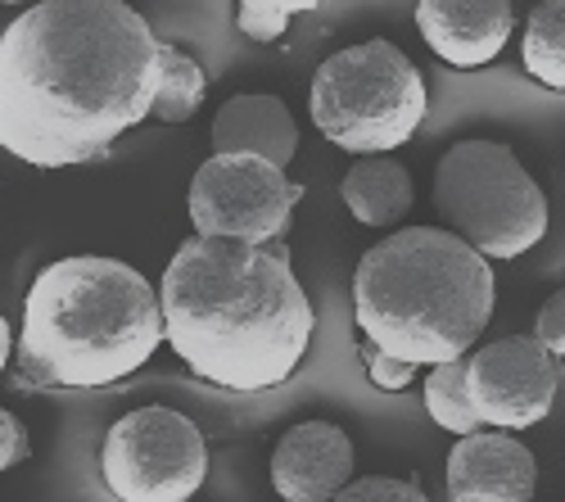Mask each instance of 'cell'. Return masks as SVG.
I'll return each mask as SVG.
<instances>
[{"label": "cell", "mask_w": 565, "mask_h": 502, "mask_svg": "<svg viewBox=\"0 0 565 502\" xmlns=\"http://www.w3.org/2000/svg\"><path fill=\"white\" fill-rule=\"evenodd\" d=\"M534 340H539L552 357H565V286L539 308V317H534Z\"/></svg>", "instance_id": "cell-21"}, {"label": "cell", "mask_w": 565, "mask_h": 502, "mask_svg": "<svg viewBox=\"0 0 565 502\" xmlns=\"http://www.w3.org/2000/svg\"><path fill=\"white\" fill-rule=\"evenodd\" d=\"M209 96V77L204 68L181 51V45L163 41V82H159V100H154V118L159 122H191L200 114Z\"/></svg>", "instance_id": "cell-16"}, {"label": "cell", "mask_w": 565, "mask_h": 502, "mask_svg": "<svg viewBox=\"0 0 565 502\" xmlns=\"http://www.w3.org/2000/svg\"><path fill=\"white\" fill-rule=\"evenodd\" d=\"M466 385L484 426L530 430L552 413L561 376L556 357L534 335H511L466 353Z\"/></svg>", "instance_id": "cell-9"}, {"label": "cell", "mask_w": 565, "mask_h": 502, "mask_svg": "<svg viewBox=\"0 0 565 502\" xmlns=\"http://www.w3.org/2000/svg\"><path fill=\"white\" fill-rule=\"evenodd\" d=\"M213 154H263L290 168L299 154V122L280 96H231L213 114Z\"/></svg>", "instance_id": "cell-13"}, {"label": "cell", "mask_w": 565, "mask_h": 502, "mask_svg": "<svg viewBox=\"0 0 565 502\" xmlns=\"http://www.w3.org/2000/svg\"><path fill=\"white\" fill-rule=\"evenodd\" d=\"M6 6H14V0H6Z\"/></svg>", "instance_id": "cell-23"}, {"label": "cell", "mask_w": 565, "mask_h": 502, "mask_svg": "<svg viewBox=\"0 0 565 502\" xmlns=\"http://www.w3.org/2000/svg\"><path fill=\"white\" fill-rule=\"evenodd\" d=\"M525 73L539 86L565 90V0H539L521 36Z\"/></svg>", "instance_id": "cell-15"}, {"label": "cell", "mask_w": 565, "mask_h": 502, "mask_svg": "<svg viewBox=\"0 0 565 502\" xmlns=\"http://www.w3.org/2000/svg\"><path fill=\"white\" fill-rule=\"evenodd\" d=\"M416 28L452 68H480L502 55L515 28L511 0H416Z\"/></svg>", "instance_id": "cell-12"}, {"label": "cell", "mask_w": 565, "mask_h": 502, "mask_svg": "<svg viewBox=\"0 0 565 502\" xmlns=\"http://www.w3.org/2000/svg\"><path fill=\"white\" fill-rule=\"evenodd\" d=\"M335 502H430L416 480H394V476H366L353 480Z\"/></svg>", "instance_id": "cell-19"}, {"label": "cell", "mask_w": 565, "mask_h": 502, "mask_svg": "<svg viewBox=\"0 0 565 502\" xmlns=\"http://www.w3.org/2000/svg\"><path fill=\"white\" fill-rule=\"evenodd\" d=\"M426 413L448 435H480L484 421L476 413V403H470L466 357L444 362V367H430V376H426Z\"/></svg>", "instance_id": "cell-17"}, {"label": "cell", "mask_w": 565, "mask_h": 502, "mask_svg": "<svg viewBox=\"0 0 565 502\" xmlns=\"http://www.w3.org/2000/svg\"><path fill=\"white\" fill-rule=\"evenodd\" d=\"M204 476L209 444L172 407H136L100 444V480L118 502H191Z\"/></svg>", "instance_id": "cell-7"}, {"label": "cell", "mask_w": 565, "mask_h": 502, "mask_svg": "<svg viewBox=\"0 0 565 502\" xmlns=\"http://www.w3.org/2000/svg\"><path fill=\"white\" fill-rule=\"evenodd\" d=\"M426 77L385 36L331 55L317 68L308 96L317 131L358 159L407 146L426 122Z\"/></svg>", "instance_id": "cell-5"}, {"label": "cell", "mask_w": 565, "mask_h": 502, "mask_svg": "<svg viewBox=\"0 0 565 502\" xmlns=\"http://www.w3.org/2000/svg\"><path fill=\"white\" fill-rule=\"evenodd\" d=\"M353 222L362 226H398L412 213V172L390 159V154H366L344 172V186H340Z\"/></svg>", "instance_id": "cell-14"}, {"label": "cell", "mask_w": 565, "mask_h": 502, "mask_svg": "<svg viewBox=\"0 0 565 502\" xmlns=\"http://www.w3.org/2000/svg\"><path fill=\"white\" fill-rule=\"evenodd\" d=\"M539 462L515 435H461L448 452V502H534Z\"/></svg>", "instance_id": "cell-11"}, {"label": "cell", "mask_w": 565, "mask_h": 502, "mask_svg": "<svg viewBox=\"0 0 565 502\" xmlns=\"http://www.w3.org/2000/svg\"><path fill=\"white\" fill-rule=\"evenodd\" d=\"M498 303L489 258L448 226H407L362 254L353 322L371 349L444 367L480 344Z\"/></svg>", "instance_id": "cell-4"}, {"label": "cell", "mask_w": 565, "mask_h": 502, "mask_svg": "<svg viewBox=\"0 0 565 502\" xmlns=\"http://www.w3.org/2000/svg\"><path fill=\"white\" fill-rule=\"evenodd\" d=\"M353 484V439L331 421H303L271 452V489L286 502H335Z\"/></svg>", "instance_id": "cell-10"}, {"label": "cell", "mask_w": 565, "mask_h": 502, "mask_svg": "<svg viewBox=\"0 0 565 502\" xmlns=\"http://www.w3.org/2000/svg\"><path fill=\"white\" fill-rule=\"evenodd\" d=\"M163 36L127 0H41L0 32V146L32 168L90 163L146 122Z\"/></svg>", "instance_id": "cell-1"}, {"label": "cell", "mask_w": 565, "mask_h": 502, "mask_svg": "<svg viewBox=\"0 0 565 502\" xmlns=\"http://www.w3.org/2000/svg\"><path fill=\"white\" fill-rule=\"evenodd\" d=\"M159 299L172 353L191 376L231 394L286 385L312 349L317 312L280 241H181Z\"/></svg>", "instance_id": "cell-2"}, {"label": "cell", "mask_w": 565, "mask_h": 502, "mask_svg": "<svg viewBox=\"0 0 565 502\" xmlns=\"http://www.w3.org/2000/svg\"><path fill=\"white\" fill-rule=\"evenodd\" d=\"M32 458V439H28V426L10 413H0V467L6 471H14V467H23Z\"/></svg>", "instance_id": "cell-22"}, {"label": "cell", "mask_w": 565, "mask_h": 502, "mask_svg": "<svg viewBox=\"0 0 565 502\" xmlns=\"http://www.w3.org/2000/svg\"><path fill=\"white\" fill-rule=\"evenodd\" d=\"M435 209L484 258H521L547 236V195L502 141H457L435 172Z\"/></svg>", "instance_id": "cell-6"}, {"label": "cell", "mask_w": 565, "mask_h": 502, "mask_svg": "<svg viewBox=\"0 0 565 502\" xmlns=\"http://www.w3.org/2000/svg\"><path fill=\"white\" fill-rule=\"evenodd\" d=\"M321 6V0H235V23H241L245 36L254 41H276V36H286L290 19L299 14H312Z\"/></svg>", "instance_id": "cell-18"}, {"label": "cell", "mask_w": 565, "mask_h": 502, "mask_svg": "<svg viewBox=\"0 0 565 502\" xmlns=\"http://www.w3.org/2000/svg\"><path fill=\"white\" fill-rule=\"evenodd\" d=\"M303 200V186L263 154H213L200 163L185 209L195 236L271 245L286 236L290 213Z\"/></svg>", "instance_id": "cell-8"}, {"label": "cell", "mask_w": 565, "mask_h": 502, "mask_svg": "<svg viewBox=\"0 0 565 502\" xmlns=\"http://www.w3.org/2000/svg\"><path fill=\"white\" fill-rule=\"evenodd\" d=\"M362 362H366V376H371V385H381V389H390V394H398V389H407L412 381H416V367L412 362H398V357H390V353H381V349H362Z\"/></svg>", "instance_id": "cell-20"}, {"label": "cell", "mask_w": 565, "mask_h": 502, "mask_svg": "<svg viewBox=\"0 0 565 502\" xmlns=\"http://www.w3.org/2000/svg\"><path fill=\"white\" fill-rule=\"evenodd\" d=\"M159 344H168L163 299L118 258H60L41 267L23 299L19 372L28 385L105 389L154 362Z\"/></svg>", "instance_id": "cell-3"}]
</instances>
